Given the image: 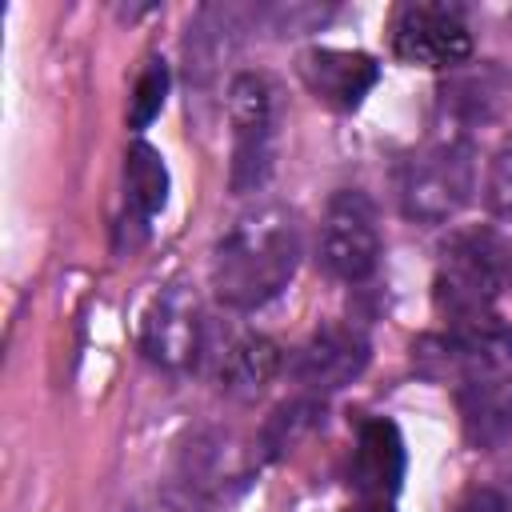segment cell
Returning <instances> with one entry per match:
<instances>
[{
  "instance_id": "obj_10",
  "label": "cell",
  "mask_w": 512,
  "mask_h": 512,
  "mask_svg": "<svg viewBox=\"0 0 512 512\" xmlns=\"http://www.w3.org/2000/svg\"><path fill=\"white\" fill-rule=\"evenodd\" d=\"M456 412H460L464 440L472 448H484V452L500 448L512 436V372L488 368L460 380Z\"/></svg>"
},
{
  "instance_id": "obj_5",
  "label": "cell",
  "mask_w": 512,
  "mask_h": 512,
  "mask_svg": "<svg viewBox=\"0 0 512 512\" xmlns=\"http://www.w3.org/2000/svg\"><path fill=\"white\" fill-rule=\"evenodd\" d=\"M392 52L416 68H456L472 56V32L456 4H400L392 12Z\"/></svg>"
},
{
  "instance_id": "obj_11",
  "label": "cell",
  "mask_w": 512,
  "mask_h": 512,
  "mask_svg": "<svg viewBox=\"0 0 512 512\" xmlns=\"http://www.w3.org/2000/svg\"><path fill=\"white\" fill-rule=\"evenodd\" d=\"M348 480H352L360 500H384L388 504L396 496V488L404 480V440H400V428L392 420L372 416L360 424Z\"/></svg>"
},
{
  "instance_id": "obj_6",
  "label": "cell",
  "mask_w": 512,
  "mask_h": 512,
  "mask_svg": "<svg viewBox=\"0 0 512 512\" xmlns=\"http://www.w3.org/2000/svg\"><path fill=\"white\" fill-rule=\"evenodd\" d=\"M320 260L336 280H368L380 264V224L364 192L344 188L328 200L320 224Z\"/></svg>"
},
{
  "instance_id": "obj_16",
  "label": "cell",
  "mask_w": 512,
  "mask_h": 512,
  "mask_svg": "<svg viewBox=\"0 0 512 512\" xmlns=\"http://www.w3.org/2000/svg\"><path fill=\"white\" fill-rule=\"evenodd\" d=\"M164 96H168V68H164V60H148V68L140 72V80L132 88V100H128V124L136 132L148 128L160 116Z\"/></svg>"
},
{
  "instance_id": "obj_18",
  "label": "cell",
  "mask_w": 512,
  "mask_h": 512,
  "mask_svg": "<svg viewBox=\"0 0 512 512\" xmlns=\"http://www.w3.org/2000/svg\"><path fill=\"white\" fill-rule=\"evenodd\" d=\"M456 512H512V508H508V500H504L500 492H492V488H476V492H468V496L460 500Z\"/></svg>"
},
{
  "instance_id": "obj_15",
  "label": "cell",
  "mask_w": 512,
  "mask_h": 512,
  "mask_svg": "<svg viewBox=\"0 0 512 512\" xmlns=\"http://www.w3.org/2000/svg\"><path fill=\"white\" fill-rule=\"evenodd\" d=\"M320 420H324V408H320V400H312V396H300V400L276 408L272 420H268V428H264V448H268V456L292 452Z\"/></svg>"
},
{
  "instance_id": "obj_3",
  "label": "cell",
  "mask_w": 512,
  "mask_h": 512,
  "mask_svg": "<svg viewBox=\"0 0 512 512\" xmlns=\"http://www.w3.org/2000/svg\"><path fill=\"white\" fill-rule=\"evenodd\" d=\"M228 124H232V192H256L272 176L276 132H280V92L264 72H240L228 84Z\"/></svg>"
},
{
  "instance_id": "obj_19",
  "label": "cell",
  "mask_w": 512,
  "mask_h": 512,
  "mask_svg": "<svg viewBox=\"0 0 512 512\" xmlns=\"http://www.w3.org/2000/svg\"><path fill=\"white\" fill-rule=\"evenodd\" d=\"M348 512H392V504H384V500H360V504L348 508Z\"/></svg>"
},
{
  "instance_id": "obj_17",
  "label": "cell",
  "mask_w": 512,
  "mask_h": 512,
  "mask_svg": "<svg viewBox=\"0 0 512 512\" xmlns=\"http://www.w3.org/2000/svg\"><path fill=\"white\" fill-rule=\"evenodd\" d=\"M484 204L496 220L512 224V148L496 152V160L488 164V180H484Z\"/></svg>"
},
{
  "instance_id": "obj_7",
  "label": "cell",
  "mask_w": 512,
  "mask_h": 512,
  "mask_svg": "<svg viewBox=\"0 0 512 512\" xmlns=\"http://www.w3.org/2000/svg\"><path fill=\"white\" fill-rule=\"evenodd\" d=\"M140 352L168 372H184L200 360L204 312H200V300L192 288L168 284L152 296V304L140 320Z\"/></svg>"
},
{
  "instance_id": "obj_9",
  "label": "cell",
  "mask_w": 512,
  "mask_h": 512,
  "mask_svg": "<svg viewBox=\"0 0 512 512\" xmlns=\"http://www.w3.org/2000/svg\"><path fill=\"white\" fill-rule=\"evenodd\" d=\"M296 72L320 104L340 112L360 108L380 80V64L368 52H352V48H308L300 52Z\"/></svg>"
},
{
  "instance_id": "obj_2",
  "label": "cell",
  "mask_w": 512,
  "mask_h": 512,
  "mask_svg": "<svg viewBox=\"0 0 512 512\" xmlns=\"http://www.w3.org/2000/svg\"><path fill=\"white\" fill-rule=\"evenodd\" d=\"M512 288V240L496 228L456 232L436 264V308L452 324L496 316V300Z\"/></svg>"
},
{
  "instance_id": "obj_8",
  "label": "cell",
  "mask_w": 512,
  "mask_h": 512,
  "mask_svg": "<svg viewBox=\"0 0 512 512\" xmlns=\"http://www.w3.org/2000/svg\"><path fill=\"white\" fill-rule=\"evenodd\" d=\"M368 364V340L360 328L352 324H324L316 328L292 360V376L312 392H336L344 384H352Z\"/></svg>"
},
{
  "instance_id": "obj_4",
  "label": "cell",
  "mask_w": 512,
  "mask_h": 512,
  "mask_svg": "<svg viewBox=\"0 0 512 512\" xmlns=\"http://www.w3.org/2000/svg\"><path fill=\"white\" fill-rule=\"evenodd\" d=\"M476 192V160L464 136L436 140L420 148L400 172V208L408 220L444 224Z\"/></svg>"
},
{
  "instance_id": "obj_13",
  "label": "cell",
  "mask_w": 512,
  "mask_h": 512,
  "mask_svg": "<svg viewBox=\"0 0 512 512\" xmlns=\"http://www.w3.org/2000/svg\"><path fill=\"white\" fill-rule=\"evenodd\" d=\"M164 204H168V168H164V156L152 144L136 140L124 152V208L132 212L136 224H144Z\"/></svg>"
},
{
  "instance_id": "obj_12",
  "label": "cell",
  "mask_w": 512,
  "mask_h": 512,
  "mask_svg": "<svg viewBox=\"0 0 512 512\" xmlns=\"http://www.w3.org/2000/svg\"><path fill=\"white\" fill-rule=\"evenodd\" d=\"M280 372V348L260 336V332H240L232 336L224 348H220V360H216V380L228 396H260L272 376Z\"/></svg>"
},
{
  "instance_id": "obj_14",
  "label": "cell",
  "mask_w": 512,
  "mask_h": 512,
  "mask_svg": "<svg viewBox=\"0 0 512 512\" xmlns=\"http://www.w3.org/2000/svg\"><path fill=\"white\" fill-rule=\"evenodd\" d=\"M504 100V76L496 68H480L472 76H456L444 88V112L460 124H484L492 120L496 104Z\"/></svg>"
},
{
  "instance_id": "obj_1",
  "label": "cell",
  "mask_w": 512,
  "mask_h": 512,
  "mask_svg": "<svg viewBox=\"0 0 512 512\" xmlns=\"http://www.w3.org/2000/svg\"><path fill=\"white\" fill-rule=\"evenodd\" d=\"M300 220L284 204H256L240 212L212 248V292L236 312H252L280 296L300 268Z\"/></svg>"
}]
</instances>
